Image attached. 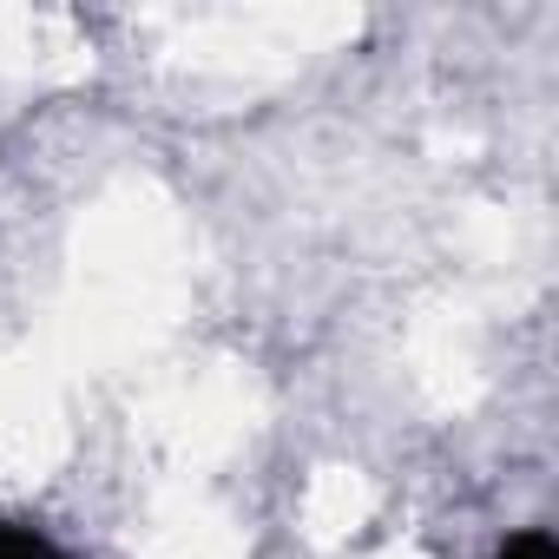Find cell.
<instances>
[{
	"label": "cell",
	"instance_id": "cell-2",
	"mask_svg": "<svg viewBox=\"0 0 559 559\" xmlns=\"http://www.w3.org/2000/svg\"><path fill=\"white\" fill-rule=\"evenodd\" d=\"M493 559H559V546H552V533H539V526H526V533H513Z\"/></svg>",
	"mask_w": 559,
	"mask_h": 559
},
{
	"label": "cell",
	"instance_id": "cell-1",
	"mask_svg": "<svg viewBox=\"0 0 559 559\" xmlns=\"http://www.w3.org/2000/svg\"><path fill=\"white\" fill-rule=\"evenodd\" d=\"M0 559H67L47 533L34 526H14V520H0Z\"/></svg>",
	"mask_w": 559,
	"mask_h": 559
}]
</instances>
